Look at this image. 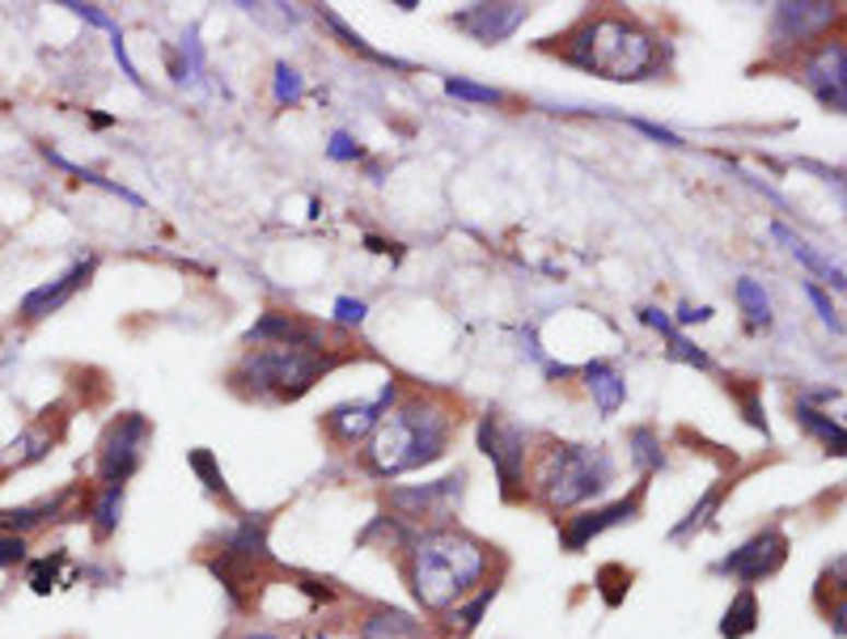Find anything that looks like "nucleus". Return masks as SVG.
Masks as SVG:
<instances>
[{"label":"nucleus","instance_id":"1","mask_svg":"<svg viewBox=\"0 0 847 639\" xmlns=\"http://www.w3.org/2000/svg\"><path fill=\"white\" fill-rule=\"evenodd\" d=\"M407 572L424 609H450L488 572V550L454 530H428L424 538H411Z\"/></svg>","mask_w":847,"mask_h":639},{"label":"nucleus","instance_id":"2","mask_svg":"<svg viewBox=\"0 0 847 639\" xmlns=\"http://www.w3.org/2000/svg\"><path fill=\"white\" fill-rule=\"evenodd\" d=\"M450 445V416L432 403H407L398 407L394 416H382V423L373 428V441L364 449L369 457V470L373 475H403V470H416L437 462Z\"/></svg>","mask_w":847,"mask_h":639},{"label":"nucleus","instance_id":"3","mask_svg":"<svg viewBox=\"0 0 847 639\" xmlns=\"http://www.w3.org/2000/svg\"><path fill=\"white\" fill-rule=\"evenodd\" d=\"M564 56L572 65L589 68V72H602L606 81H640L645 72L657 68V38L623 18H597L585 22L581 31L568 34L564 43Z\"/></svg>","mask_w":847,"mask_h":639},{"label":"nucleus","instance_id":"4","mask_svg":"<svg viewBox=\"0 0 847 639\" xmlns=\"http://www.w3.org/2000/svg\"><path fill=\"white\" fill-rule=\"evenodd\" d=\"M335 364H339V356H330L326 348H263V352H251L242 360L237 377L251 382V390L263 398L293 403Z\"/></svg>","mask_w":847,"mask_h":639},{"label":"nucleus","instance_id":"5","mask_svg":"<svg viewBox=\"0 0 847 639\" xmlns=\"http://www.w3.org/2000/svg\"><path fill=\"white\" fill-rule=\"evenodd\" d=\"M611 479H615V466L602 449L552 445L538 466V496L552 509H572L589 496H602Z\"/></svg>","mask_w":847,"mask_h":639},{"label":"nucleus","instance_id":"6","mask_svg":"<svg viewBox=\"0 0 847 639\" xmlns=\"http://www.w3.org/2000/svg\"><path fill=\"white\" fill-rule=\"evenodd\" d=\"M479 449L488 453L496 475H500V491L509 500H518L525 475V432L518 423H509L500 411H488L484 423H479Z\"/></svg>","mask_w":847,"mask_h":639},{"label":"nucleus","instance_id":"7","mask_svg":"<svg viewBox=\"0 0 847 639\" xmlns=\"http://www.w3.org/2000/svg\"><path fill=\"white\" fill-rule=\"evenodd\" d=\"M144 437H149V419L140 416V411H128V416H119L106 428L98 449V475L106 487H124L136 475Z\"/></svg>","mask_w":847,"mask_h":639},{"label":"nucleus","instance_id":"8","mask_svg":"<svg viewBox=\"0 0 847 639\" xmlns=\"http://www.w3.org/2000/svg\"><path fill=\"white\" fill-rule=\"evenodd\" d=\"M784 559H788V538H784L780 530H763V534H754L750 543H742L733 555H724L717 564V572L724 576H738V580H763V576H776L784 568Z\"/></svg>","mask_w":847,"mask_h":639},{"label":"nucleus","instance_id":"9","mask_svg":"<svg viewBox=\"0 0 847 639\" xmlns=\"http://www.w3.org/2000/svg\"><path fill=\"white\" fill-rule=\"evenodd\" d=\"M462 500V475H450L441 483H424V487H394L391 504L407 521H450Z\"/></svg>","mask_w":847,"mask_h":639},{"label":"nucleus","instance_id":"10","mask_svg":"<svg viewBox=\"0 0 847 639\" xmlns=\"http://www.w3.org/2000/svg\"><path fill=\"white\" fill-rule=\"evenodd\" d=\"M525 18H530L525 4H471V9L454 13V26L479 43H504Z\"/></svg>","mask_w":847,"mask_h":639},{"label":"nucleus","instance_id":"11","mask_svg":"<svg viewBox=\"0 0 847 639\" xmlns=\"http://www.w3.org/2000/svg\"><path fill=\"white\" fill-rule=\"evenodd\" d=\"M805 85L817 94L822 106H831V111H844L847 106V47L844 43H831V47H822L814 60L805 65Z\"/></svg>","mask_w":847,"mask_h":639},{"label":"nucleus","instance_id":"12","mask_svg":"<svg viewBox=\"0 0 847 639\" xmlns=\"http://www.w3.org/2000/svg\"><path fill=\"white\" fill-rule=\"evenodd\" d=\"M391 403H394V382L382 385V394L378 398H369V403H344V407H335L330 416H326V428L339 437V441H360L364 432H373L382 416H391Z\"/></svg>","mask_w":847,"mask_h":639},{"label":"nucleus","instance_id":"13","mask_svg":"<svg viewBox=\"0 0 847 639\" xmlns=\"http://www.w3.org/2000/svg\"><path fill=\"white\" fill-rule=\"evenodd\" d=\"M835 18H839V4H776L771 34H776L780 47H788V43H805V38H814L817 31H826Z\"/></svg>","mask_w":847,"mask_h":639},{"label":"nucleus","instance_id":"14","mask_svg":"<svg viewBox=\"0 0 847 639\" xmlns=\"http://www.w3.org/2000/svg\"><path fill=\"white\" fill-rule=\"evenodd\" d=\"M94 258H85V263H77V267H68L60 280H51V284H43V288H34V292H26V301H22V318L26 322H38V318H47V314H56L60 305H65L68 297L77 292L81 284H90V276H94Z\"/></svg>","mask_w":847,"mask_h":639},{"label":"nucleus","instance_id":"15","mask_svg":"<svg viewBox=\"0 0 847 639\" xmlns=\"http://www.w3.org/2000/svg\"><path fill=\"white\" fill-rule=\"evenodd\" d=\"M636 509H640V496L619 500V504H606V509H593V512H585V516H568V521H564L559 543H564V550H585L589 538H597V534H602V530H611V525L631 521Z\"/></svg>","mask_w":847,"mask_h":639},{"label":"nucleus","instance_id":"16","mask_svg":"<svg viewBox=\"0 0 847 639\" xmlns=\"http://www.w3.org/2000/svg\"><path fill=\"white\" fill-rule=\"evenodd\" d=\"M246 344H271V348H323V339L301 326L289 314H263L251 330H246Z\"/></svg>","mask_w":847,"mask_h":639},{"label":"nucleus","instance_id":"17","mask_svg":"<svg viewBox=\"0 0 847 639\" xmlns=\"http://www.w3.org/2000/svg\"><path fill=\"white\" fill-rule=\"evenodd\" d=\"M585 385H589V394H593V403H597V411H602V416H615V411L623 407V398H627V385H623V377L611 369V364H602V360L585 364Z\"/></svg>","mask_w":847,"mask_h":639},{"label":"nucleus","instance_id":"18","mask_svg":"<svg viewBox=\"0 0 847 639\" xmlns=\"http://www.w3.org/2000/svg\"><path fill=\"white\" fill-rule=\"evenodd\" d=\"M267 516H246L237 530H233V538H229V559H237V564H255V559H267Z\"/></svg>","mask_w":847,"mask_h":639},{"label":"nucleus","instance_id":"19","mask_svg":"<svg viewBox=\"0 0 847 639\" xmlns=\"http://www.w3.org/2000/svg\"><path fill=\"white\" fill-rule=\"evenodd\" d=\"M771 237H776V242H784V246H788V255H797L801 263H805V267H810V271L826 276V280H831L835 288H844V271H839V267H831V263L817 255L805 237H797V233H792V229H784V224H771Z\"/></svg>","mask_w":847,"mask_h":639},{"label":"nucleus","instance_id":"20","mask_svg":"<svg viewBox=\"0 0 847 639\" xmlns=\"http://www.w3.org/2000/svg\"><path fill=\"white\" fill-rule=\"evenodd\" d=\"M754 627H758V597H754L750 589H742V593L729 602L724 618H720V636L746 639V636H754Z\"/></svg>","mask_w":847,"mask_h":639},{"label":"nucleus","instance_id":"21","mask_svg":"<svg viewBox=\"0 0 847 639\" xmlns=\"http://www.w3.org/2000/svg\"><path fill=\"white\" fill-rule=\"evenodd\" d=\"M360 639H420V627H416V618H407V614H398V609H378V614L364 623Z\"/></svg>","mask_w":847,"mask_h":639},{"label":"nucleus","instance_id":"22","mask_svg":"<svg viewBox=\"0 0 847 639\" xmlns=\"http://www.w3.org/2000/svg\"><path fill=\"white\" fill-rule=\"evenodd\" d=\"M65 504V496H56V500H43V504H26V509H4L0 512V534H26L34 525H43L51 512Z\"/></svg>","mask_w":847,"mask_h":639},{"label":"nucleus","instance_id":"23","mask_svg":"<svg viewBox=\"0 0 847 639\" xmlns=\"http://www.w3.org/2000/svg\"><path fill=\"white\" fill-rule=\"evenodd\" d=\"M724 487H729V483H717V487H712V491H708V496H704V500H699V504H695V509L686 512L683 521L670 530V538H674V543H683V538H691L695 530H704V525H708V516H712V512L720 509V500H724Z\"/></svg>","mask_w":847,"mask_h":639},{"label":"nucleus","instance_id":"24","mask_svg":"<svg viewBox=\"0 0 847 639\" xmlns=\"http://www.w3.org/2000/svg\"><path fill=\"white\" fill-rule=\"evenodd\" d=\"M797 423H801V428H810L817 441H826V445L835 449V453H844V445H847L844 428H839L835 419H826L822 411H814L810 403H797Z\"/></svg>","mask_w":847,"mask_h":639},{"label":"nucleus","instance_id":"25","mask_svg":"<svg viewBox=\"0 0 847 639\" xmlns=\"http://www.w3.org/2000/svg\"><path fill=\"white\" fill-rule=\"evenodd\" d=\"M738 305L746 310V322L750 326H771V301H767V292L758 280H738Z\"/></svg>","mask_w":847,"mask_h":639},{"label":"nucleus","instance_id":"26","mask_svg":"<svg viewBox=\"0 0 847 639\" xmlns=\"http://www.w3.org/2000/svg\"><path fill=\"white\" fill-rule=\"evenodd\" d=\"M627 445H631V462H636L640 470H657V466L665 462V457H661V441H657L652 428H636Z\"/></svg>","mask_w":847,"mask_h":639},{"label":"nucleus","instance_id":"27","mask_svg":"<svg viewBox=\"0 0 847 639\" xmlns=\"http://www.w3.org/2000/svg\"><path fill=\"white\" fill-rule=\"evenodd\" d=\"M119 509H124V487H106L98 500V509H94V530H98V538H111L115 534V525H119Z\"/></svg>","mask_w":847,"mask_h":639},{"label":"nucleus","instance_id":"28","mask_svg":"<svg viewBox=\"0 0 847 639\" xmlns=\"http://www.w3.org/2000/svg\"><path fill=\"white\" fill-rule=\"evenodd\" d=\"M326 22H330V31L339 34V38H344V43H348V47H352V51H360V56H369V60H378V65L407 68V65H403V60H394V56H382V51H373V47H369V43H364V38H360L357 31H348V22H344V18H339V13H326Z\"/></svg>","mask_w":847,"mask_h":639},{"label":"nucleus","instance_id":"29","mask_svg":"<svg viewBox=\"0 0 847 639\" xmlns=\"http://www.w3.org/2000/svg\"><path fill=\"white\" fill-rule=\"evenodd\" d=\"M187 462H192V470H196L199 479H204V487H208V491H217V496H229L225 475H221V466H217V457H212L208 449H192V453H187Z\"/></svg>","mask_w":847,"mask_h":639},{"label":"nucleus","instance_id":"30","mask_svg":"<svg viewBox=\"0 0 847 639\" xmlns=\"http://www.w3.org/2000/svg\"><path fill=\"white\" fill-rule=\"evenodd\" d=\"M445 94H450V97H466V102H479V106H500V102H504V94H500V90L475 85V81H462V77H450V81H445Z\"/></svg>","mask_w":847,"mask_h":639},{"label":"nucleus","instance_id":"31","mask_svg":"<svg viewBox=\"0 0 847 639\" xmlns=\"http://www.w3.org/2000/svg\"><path fill=\"white\" fill-rule=\"evenodd\" d=\"M301 94H305L301 72L293 65H276V102L280 106H293V102H301Z\"/></svg>","mask_w":847,"mask_h":639},{"label":"nucleus","instance_id":"32","mask_svg":"<svg viewBox=\"0 0 847 639\" xmlns=\"http://www.w3.org/2000/svg\"><path fill=\"white\" fill-rule=\"evenodd\" d=\"M665 339H670V356H674V360H683V364H695V369H712L708 352H699V348H695V344L686 339L678 326H674V330H670Z\"/></svg>","mask_w":847,"mask_h":639},{"label":"nucleus","instance_id":"33","mask_svg":"<svg viewBox=\"0 0 847 639\" xmlns=\"http://www.w3.org/2000/svg\"><path fill=\"white\" fill-rule=\"evenodd\" d=\"M491 597H496V584H491V589H484V593H479V597H475V602H471L466 609H457V614H454L457 636H466V631H475V627H479V618H484V609L491 606Z\"/></svg>","mask_w":847,"mask_h":639},{"label":"nucleus","instance_id":"34","mask_svg":"<svg viewBox=\"0 0 847 639\" xmlns=\"http://www.w3.org/2000/svg\"><path fill=\"white\" fill-rule=\"evenodd\" d=\"M805 297L814 301V310L822 314V322H826V326H831L835 335H844V318H839V310H835V305L826 301V292H822V288H814V284H805Z\"/></svg>","mask_w":847,"mask_h":639},{"label":"nucleus","instance_id":"35","mask_svg":"<svg viewBox=\"0 0 847 639\" xmlns=\"http://www.w3.org/2000/svg\"><path fill=\"white\" fill-rule=\"evenodd\" d=\"M56 572H60V555H56V559H38L31 572L34 593H51V589H56Z\"/></svg>","mask_w":847,"mask_h":639},{"label":"nucleus","instance_id":"36","mask_svg":"<svg viewBox=\"0 0 847 639\" xmlns=\"http://www.w3.org/2000/svg\"><path fill=\"white\" fill-rule=\"evenodd\" d=\"M183 56H187L183 81H196L199 72H204V51H199V34L196 31H187V38H183Z\"/></svg>","mask_w":847,"mask_h":639},{"label":"nucleus","instance_id":"37","mask_svg":"<svg viewBox=\"0 0 847 639\" xmlns=\"http://www.w3.org/2000/svg\"><path fill=\"white\" fill-rule=\"evenodd\" d=\"M26 559V538L18 534H0V568H18Z\"/></svg>","mask_w":847,"mask_h":639},{"label":"nucleus","instance_id":"38","mask_svg":"<svg viewBox=\"0 0 847 639\" xmlns=\"http://www.w3.org/2000/svg\"><path fill=\"white\" fill-rule=\"evenodd\" d=\"M326 153H330V161H357L360 144L348 136V131H335V136H330V144H326Z\"/></svg>","mask_w":847,"mask_h":639},{"label":"nucleus","instance_id":"39","mask_svg":"<svg viewBox=\"0 0 847 639\" xmlns=\"http://www.w3.org/2000/svg\"><path fill=\"white\" fill-rule=\"evenodd\" d=\"M364 314H369L364 301H352V297H339V301H335V318L344 322V326H360Z\"/></svg>","mask_w":847,"mask_h":639},{"label":"nucleus","instance_id":"40","mask_svg":"<svg viewBox=\"0 0 847 639\" xmlns=\"http://www.w3.org/2000/svg\"><path fill=\"white\" fill-rule=\"evenodd\" d=\"M65 9H72L77 18H85L90 26H98V31H106V34H115V31H119V26H115V22H111V18L102 13L98 4H65Z\"/></svg>","mask_w":847,"mask_h":639},{"label":"nucleus","instance_id":"41","mask_svg":"<svg viewBox=\"0 0 847 639\" xmlns=\"http://www.w3.org/2000/svg\"><path fill=\"white\" fill-rule=\"evenodd\" d=\"M631 128L652 136V140H661V144H670V149H683V136H674V131L657 128V124H645V119H631Z\"/></svg>","mask_w":847,"mask_h":639},{"label":"nucleus","instance_id":"42","mask_svg":"<svg viewBox=\"0 0 847 639\" xmlns=\"http://www.w3.org/2000/svg\"><path fill=\"white\" fill-rule=\"evenodd\" d=\"M742 411H746L750 423H754V428H758V432L767 437V419H763V407H758V398H754V390H746V394H742Z\"/></svg>","mask_w":847,"mask_h":639},{"label":"nucleus","instance_id":"43","mask_svg":"<svg viewBox=\"0 0 847 639\" xmlns=\"http://www.w3.org/2000/svg\"><path fill=\"white\" fill-rule=\"evenodd\" d=\"M640 322H645V326H652V330H661V335H670V330H674L670 314H661V310H640Z\"/></svg>","mask_w":847,"mask_h":639},{"label":"nucleus","instance_id":"44","mask_svg":"<svg viewBox=\"0 0 847 639\" xmlns=\"http://www.w3.org/2000/svg\"><path fill=\"white\" fill-rule=\"evenodd\" d=\"M708 318H712L708 305H699V310H695V305H683V310H678V322H683V326H691V322H708Z\"/></svg>","mask_w":847,"mask_h":639},{"label":"nucleus","instance_id":"45","mask_svg":"<svg viewBox=\"0 0 847 639\" xmlns=\"http://www.w3.org/2000/svg\"><path fill=\"white\" fill-rule=\"evenodd\" d=\"M246 639H276V636H271V631H251Z\"/></svg>","mask_w":847,"mask_h":639}]
</instances>
